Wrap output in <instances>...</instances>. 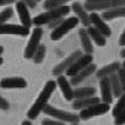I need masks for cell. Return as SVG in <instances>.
Segmentation results:
<instances>
[{"label":"cell","mask_w":125,"mask_h":125,"mask_svg":"<svg viewBox=\"0 0 125 125\" xmlns=\"http://www.w3.org/2000/svg\"><path fill=\"white\" fill-rule=\"evenodd\" d=\"M37 1H40V0H37Z\"/></svg>","instance_id":"obj_44"},{"label":"cell","mask_w":125,"mask_h":125,"mask_svg":"<svg viewBox=\"0 0 125 125\" xmlns=\"http://www.w3.org/2000/svg\"><path fill=\"white\" fill-rule=\"evenodd\" d=\"M99 87H100V94H102V102L111 104L113 100V91H112L111 82L109 77H105L99 79Z\"/></svg>","instance_id":"obj_11"},{"label":"cell","mask_w":125,"mask_h":125,"mask_svg":"<svg viewBox=\"0 0 125 125\" xmlns=\"http://www.w3.org/2000/svg\"><path fill=\"white\" fill-rule=\"evenodd\" d=\"M26 86L27 82L21 77H8L0 82V87L2 89H25Z\"/></svg>","instance_id":"obj_13"},{"label":"cell","mask_w":125,"mask_h":125,"mask_svg":"<svg viewBox=\"0 0 125 125\" xmlns=\"http://www.w3.org/2000/svg\"><path fill=\"white\" fill-rule=\"evenodd\" d=\"M72 125H77V124H72Z\"/></svg>","instance_id":"obj_43"},{"label":"cell","mask_w":125,"mask_h":125,"mask_svg":"<svg viewBox=\"0 0 125 125\" xmlns=\"http://www.w3.org/2000/svg\"><path fill=\"white\" fill-rule=\"evenodd\" d=\"M124 110H125V93H123V94L119 97L117 104L115 105V107H113V110H112V116L116 117V116H118L119 113L122 111H124Z\"/></svg>","instance_id":"obj_25"},{"label":"cell","mask_w":125,"mask_h":125,"mask_svg":"<svg viewBox=\"0 0 125 125\" xmlns=\"http://www.w3.org/2000/svg\"><path fill=\"white\" fill-rule=\"evenodd\" d=\"M90 19H91V25H93L94 27L97 28L98 31H100L105 37H110L111 35V28L109 27V25H106L105 20L96 12H92L90 14Z\"/></svg>","instance_id":"obj_14"},{"label":"cell","mask_w":125,"mask_h":125,"mask_svg":"<svg viewBox=\"0 0 125 125\" xmlns=\"http://www.w3.org/2000/svg\"><path fill=\"white\" fill-rule=\"evenodd\" d=\"M67 1H71V0H46L44 2V8L45 10H51V8H54V7L62 6Z\"/></svg>","instance_id":"obj_27"},{"label":"cell","mask_w":125,"mask_h":125,"mask_svg":"<svg viewBox=\"0 0 125 125\" xmlns=\"http://www.w3.org/2000/svg\"><path fill=\"white\" fill-rule=\"evenodd\" d=\"M19 1H22L27 5L30 8H34L37 6V0H19Z\"/></svg>","instance_id":"obj_34"},{"label":"cell","mask_w":125,"mask_h":125,"mask_svg":"<svg viewBox=\"0 0 125 125\" xmlns=\"http://www.w3.org/2000/svg\"><path fill=\"white\" fill-rule=\"evenodd\" d=\"M100 103V99L98 97H87V98H82V99H74L73 103H72V107L74 110H84V109H87L92 105L98 104Z\"/></svg>","instance_id":"obj_18"},{"label":"cell","mask_w":125,"mask_h":125,"mask_svg":"<svg viewBox=\"0 0 125 125\" xmlns=\"http://www.w3.org/2000/svg\"><path fill=\"white\" fill-rule=\"evenodd\" d=\"M0 109L1 110H8L10 109V104L4 97L0 96Z\"/></svg>","instance_id":"obj_33"},{"label":"cell","mask_w":125,"mask_h":125,"mask_svg":"<svg viewBox=\"0 0 125 125\" xmlns=\"http://www.w3.org/2000/svg\"><path fill=\"white\" fill-rule=\"evenodd\" d=\"M72 11L76 13L77 18L80 20V22L83 24L84 26L89 27L91 26V19H90V14H87V10L85 8V6H83L79 2H73L72 4Z\"/></svg>","instance_id":"obj_15"},{"label":"cell","mask_w":125,"mask_h":125,"mask_svg":"<svg viewBox=\"0 0 125 125\" xmlns=\"http://www.w3.org/2000/svg\"><path fill=\"white\" fill-rule=\"evenodd\" d=\"M42 125H65L64 122H60V120H57V119H44L42 122Z\"/></svg>","instance_id":"obj_31"},{"label":"cell","mask_w":125,"mask_h":125,"mask_svg":"<svg viewBox=\"0 0 125 125\" xmlns=\"http://www.w3.org/2000/svg\"><path fill=\"white\" fill-rule=\"evenodd\" d=\"M15 8H17V12L19 14V18H20L21 25L26 26V27H31L32 24H33V19L31 18L30 12H28V6L22 2V1H17L15 2Z\"/></svg>","instance_id":"obj_12"},{"label":"cell","mask_w":125,"mask_h":125,"mask_svg":"<svg viewBox=\"0 0 125 125\" xmlns=\"http://www.w3.org/2000/svg\"><path fill=\"white\" fill-rule=\"evenodd\" d=\"M117 74H118V77H119V80H120V85H122L123 92L125 93V69L124 67H120L119 71L117 72Z\"/></svg>","instance_id":"obj_29"},{"label":"cell","mask_w":125,"mask_h":125,"mask_svg":"<svg viewBox=\"0 0 125 125\" xmlns=\"http://www.w3.org/2000/svg\"><path fill=\"white\" fill-rule=\"evenodd\" d=\"M79 22H80V20H79L77 17H70L67 19H65L58 27L54 28V30L52 31L51 39H52V40H59V39L62 38L67 32H70L72 28L76 27Z\"/></svg>","instance_id":"obj_5"},{"label":"cell","mask_w":125,"mask_h":125,"mask_svg":"<svg viewBox=\"0 0 125 125\" xmlns=\"http://www.w3.org/2000/svg\"><path fill=\"white\" fill-rule=\"evenodd\" d=\"M17 0H0V6H5V5H10V4H13Z\"/></svg>","instance_id":"obj_36"},{"label":"cell","mask_w":125,"mask_h":125,"mask_svg":"<svg viewBox=\"0 0 125 125\" xmlns=\"http://www.w3.org/2000/svg\"><path fill=\"white\" fill-rule=\"evenodd\" d=\"M42 37V30L40 27H35L32 31L31 38L28 40V44H27V46H26V49H25V53H24V56H25L26 59H32L33 58L35 51L40 46Z\"/></svg>","instance_id":"obj_7"},{"label":"cell","mask_w":125,"mask_h":125,"mask_svg":"<svg viewBox=\"0 0 125 125\" xmlns=\"http://www.w3.org/2000/svg\"><path fill=\"white\" fill-rule=\"evenodd\" d=\"M79 38H80V42H82V46H83V51L85 53H87V54H92L93 53L92 39H91L87 30L80 28L79 30Z\"/></svg>","instance_id":"obj_19"},{"label":"cell","mask_w":125,"mask_h":125,"mask_svg":"<svg viewBox=\"0 0 125 125\" xmlns=\"http://www.w3.org/2000/svg\"><path fill=\"white\" fill-rule=\"evenodd\" d=\"M85 8L90 12H96V11H107L111 8L125 6V0H103V1H86L85 2Z\"/></svg>","instance_id":"obj_4"},{"label":"cell","mask_w":125,"mask_h":125,"mask_svg":"<svg viewBox=\"0 0 125 125\" xmlns=\"http://www.w3.org/2000/svg\"><path fill=\"white\" fill-rule=\"evenodd\" d=\"M120 69V64L119 62H111V64H109V65H106L104 67H102V69H99L96 72V74H97V78L99 79H102V78H105V77H110L111 74L113 73H117Z\"/></svg>","instance_id":"obj_20"},{"label":"cell","mask_w":125,"mask_h":125,"mask_svg":"<svg viewBox=\"0 0 125 125\" xmlns=\"http://www.w3.org/2000/svg\"><path fill=\"white\" fill-rule=\"evenodd\" d=\"M120 57H122L123 59H125V50H122V51H120Z\"/></svg>","instance_id":"obj_37"},{"label":"cell","mask_w":125,"mask_h":125,"mask_svg":"<svg viewBox=\"0 0 125 125\" xmlns=\"http://www.w3.org/2000/svg\"><path fill=\"white\" fill-rule=\"evenodd\" d=\"M2 62H4V59H2V58H1V57H0V65H1V64H2Z\"/></svg>","instance_id":"obj_41"},{"label":"cell","mask_w":125,"mask_h":125,"mask_svg":"<svg viewBox=\"0 0 125 125\" xmlns=\"http://www.w3.org/2000/svg\"><path fill=\"white\" fill-rule=\"evenodd\" d=\"M56 87H57V83L54 80H49L47 83L45 84L44 89L42 90L40 94L38 96L37 100L34 102V104L32 105V107L28 110V112H27L28 119L33 120V119H35L40 115V112L44 111L45 106L47 105V102H49L50 97H51L52 93L54 92Z\"/></svg>","instance_id":"obj_1"},{"label":"cell","mask_w":125,"mask_h":125,"mask_svg":"<svg viewBox=\"0 0 125 125\" xmlns=\"http://www.w3.org/2000/svg\"><path fill=\"white\" fill-rule=\"evenodd\" d=\"M2 52H4V47H2V46H0V56L2 54Z\"/></svg>","instance_id":"obj_39"},{"label":"cell","mask_w":125,"mask_h":125,"mask_svg":"<svg viewBox=\"0 0 125 125\" xmlns=\"http://www.w3.org/2000/svg\"><path fill=\"white\" fill-rule=\"evenodd\" d=\"M109 78H110V82H111L113 96L119 98L124 92H123V89H122V85H120V80H119L118 74H117V73H113V74H111Z\"/></svg>","instance_id":"obj_24"},{"label":"cell","mask_w":125,"mask_h":125,"mask_svg":"<svg viewBox=\"0 0 125 125\" xmlns=\"http://www.w3.org/2000/svg\"><path fill=\"white\" fill-rule=\"evenodd\" d=\"M83 56V52L82 51H74L73 53H71L66 59H64L62 62H59L58 65H57L56 67L53 69V71H52V73L54 74V76H62L64 72H66L67 70L74 64V62H76L78 58H80V57Z\"/></svg>","instance_id":"obj_8"},{"label":"cell","mask_w":125,"mask_h":125,"mask_svg":"<svg viewBox=\"0 0 125 125\" xmlns=\"http://www.w3.org/2000/svg\"><path fill=\"white\" fill-rule=\"evenodd\" d=\"M119 45L120 46H125V28L123 31V33L120 34V38H119Z\"/></svg>","instance_id":"obj_35"},{"label":"cell","mask_w":125,"mask_h":125,"mask_svg":"<svg viewBox=\"0 0 125 125\" xmlns=\"http://www.w3.org/2000/svg\"><path fill=\"white\" fill-rule=\"evenodd\" d=\"M45 56H46V47H45V45H42L40 44V46L38 47V50L35 51L34 56H33V62L35 64H40V62L45 59Z\"/></svg>","instance_id":"obj_26"},{"label":"cell","mask_w":125,"mask_h":125,"mask_svg":"<svg viewBox=\"0 0 125 125\" xmlns=\"http://www.w3.org/2000/svg\"><path fill=\"white\" fill-rule=\"evenodd\" d=\"M86 1H92V2H96V1H103V0H86Z\"/></svg>","instance_id":"obj_40"},{"label":"cell","mask_w":125,"mask_h":125,"mask_svg":"<svg viewBox=\"0 0 125 125\" xmlns=\"http://www.w3.org/2000/svg\"><path fill=\"white\" fill-rule=\"evenodd\" d=\"M115 124L116 125H124L125 124V110L120 112L118 116L115 117Z\"/></svg>","instance_id":"obj_30"},{"label":"cell","mask_w":125,"mask_h":125,"mask_svg":"<svg viewBox=\"0 0 125 125\" xmlns=\"http://www.w3.org/2000/svg\"><path fill=\"white\" fill-rule=\"evenodd\" d=\"M44 112L45 115L47 116H51L53 117L57 120H60V122H64V123H72V124H77L79 120H80V117L77 116L74 113H71V112L64 111V110H59V109H56L54 106L52 105H46L45 109H44Z\"/></svg>","instance_id":"obj_3"},{"label":"cell","mask_w":125,"mask_h":125,"mask_svg":"<svg viewBox=\"0 0 125 125\" xmlns=\"http://www.w3.org/2000/svg\"><path fill=\"white\" fill-rule=\"evenodd\" d=\"M110 111V104L104 103V102H100L98 104H94L87 107V109H84L80 111L79 113V117L83 120H87V119L92 118V117H97V116H102L105 115L106 112Z\"/></svg>","instance_id":"obj_6"},{"label":"cell","mask_w":125,"mask_h":125,"mask_svg":"<svg viewBox=\"0 0 125 125\" xmlns=\"http://www.w3.org/2000/svg\"><path fill=\"white\" fill-rule=\"evenodd\" d=\"M122 67H124V69H125V62H123V65H122Z\"/></svg>","instance_id":"obj_42"},{"label":"cell","mask_w":125,"mask_h":125,"mask_svg":"<svg viewBox=\"0 0 125 125\" xmlns=\"http://www.w3.org/2000/svg\"><path fill=\"white\" fill-rule=\"evenodd\" d=\"M92 60H93V57L92 54H87V53H85L83 56L80 57V58H78L74 64L70 67L67 71H66V74L70 77H73L78 74L82 70H84L86 66H89L90 64H92Z\"/></svg>","instance_id":"obj_9"},{"label":"cell","mask_w":125,"mask_h":125,"mask_svg":"<svg viewBox=\"0 0 125 125\" xmlns=\"http://www.w3.org/2000/svg\"><path fill=\"white\" fill-rule=\"evenodd\" d=\"M21 125H32V124H31V122H30V120H25V122H22V123H21Z\"/></svg>","instance_id":"obj_38"},{"label":"cell","mask_w":125,"mask_h":125,"mask_svg":"<svg viewBox=\"0 0 125 125\" xmlns=\"http://www.w3.org/2000/svg\"><path fill=\"white\" fill-rule=\"evenodd\" d=\"M70 11H71V7L66 6V5L51 8V10H47L46 12L37 15L34 19H33V24L37 25V26L45 25V24L49 25L51 21L56 20L58 18H64L65 15H67V14L70 13Z\"/></svg>","instance_id":"obj_2"},{"label":"cell","mask_w":125,"mask_h":125,"mask_svg":"<svg viewBox=\"0 0 125 125\" xmlns=\"http://www.w3.org/2000/svg\"><path fill=\"white\" fill-rule=\"evenodd\" d=\"M96 94V89L94 87H79L74 90L73 93V100L74 99H82V98L93 97Z\"/></svg>","instance_id":"obj_23"},{"label":"cell","mask_w":125,"mask_h":125,"mask_svg":"<svg viewBox=\"0 0 125 125\" xmlns=\"http://www.w3.org/2000/svg\"><path fill=\"white\" fill-rule=\"evenodd\" d=\"M96 70H97V65H96V64H90L89 66H86L84 70H82L78 74L71 77V82H70L71 85H73V86L79 85V84L82 83L83 80H85L87 77H90L92 73H94Z\"/></svg>","instance_id":"obj_16"},{"label":"cell","mask_w":125,"mask_h":125,"mask_svg":"<svg viewBox=\"0 0 125 125\" xmlns=\"http://www.w3.org/2000/svg\"><path fill=\"white\" fill-rule=\"evenodd\" d=\"M57 84H58V86L60 87V91H62L64 98H65L67 102L73 100V93H74V91L72 90V87H71V83H70L62 74V76H58Z\"/></svg>","instance_id":"obj_17"},{"label":"cell","mask_w":125,"mask_h":125,"mask_svg":"<svg viewBox=\"0 0 125 125\" xmlns=\"http://www.w3.org/2000/svg\"><path fill=\"white\" fill-rule=\"evenodd\" d=\"M0 34H12L26 37L30 34V28L24 25H15V24H2L0 25Z\"/></svg>","instance_id":"obj_10"},{"label":"cell","mask_w":125,"mask_h":125,"mask_svg":"<svg viewBox=\"0 0 125 125\" xmlns=\"http://www.w3.org/2000/svg\"><path fill=\"white\" fill-rule=\"evenodd\" d=\"M120 17H125V6L107 10V11L103 12V14H102V18L104 20H112V19L120 18Z\"/></svg>","instance_id":"obj_22"},{"label":"cell","mask_w":125,"mask_h":125,"mask_svg":"<svg viewBox=\"0 0 125 125\" xmlns=\"http://www.w3.org/2000/svg\"><path fill=\"white\" fill-rule=\"evenodd\" d=\"M87 32L90 34L91 39L96 42L98 46H105V44H106V37L100 31H98L94 26H89L87 27Z\"/></svg>","instance_id":"obj_21"},{"label":"cell","mask_w":125,"mask_h":125,"mask_svg":"<svg viewBox=\"0 0 125 125\" xmlns=\"http://www.w3.org/2000/svg\"><path fill=\"white\" fill-rule=\"evenodd\" d=\"M12 15H13V10H12L11 7H7L4 11H1V12H0V25L6 24V21L8 20V19H11Z\"/></svg>","instance_id":"obj_28"},{"label":"cell","mask_w":125,"mask_h":125,"mask_svg":"<svg viewBox=\"0 0 125 125\" xmlns=\"http://www.w3.org/2000/svg\"><path fill=\"white\" fill-rule=\"evenodd\" d=\"M62 21H64V18H58V19H56V20H53V21H51V22H50L49 27L52 28V30H54V28H57L60 24H62Z\"/></svg>","instance_id":"obj_32"}]
</instances>
